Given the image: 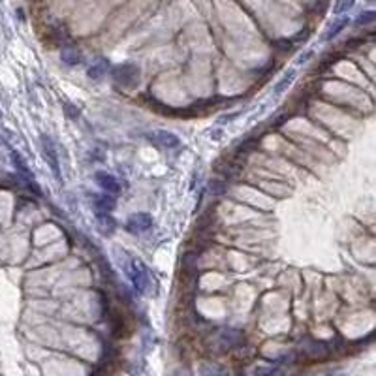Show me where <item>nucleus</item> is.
<instances>
[{
  "instance_id": "nucleus-1",
  "label": "nucleus",
  "mask_w": 376,
  "mask_h": 376,
  "mask_svg": "<svg viewBox=\"0 0 376 376\" xmlns=\"http://www.w3.org/2000/svg\"><path fill=\"white\" fill-rule=\"evenodd\" d=\"M111 76L115 79V83L120 85L122 88H134V86L140 83V76L141 70L138 64L126 62V64H118L111 70Z\"/></svg>"
},
{
  "instance_id": "nucleus-2",
  "label": "nucleus",
  "mask_w": 376,
  "mask_h": 376,
  "mask_svg": "<svg viewBox=\"0 0 376 376\" xmlns=\"http://www.w3.org/2000/svg\"><path fill=\"white\" fill-rule=\"evenodd\" d=\"M216 342H218V348L222 352H230V350H235V348H239V346L243 344L244 335H243V331H239V329L228 328L220 331Z\"/></svg>"
},
{
  "instance_id": "nucleus-3",
  "label": "nucleus",
  "mask_w": 376,
  "mask_h": 376,
  "mask_svg": "<svg viewBox=\"0 0 376 376\" xmlns=\"http://www.w3.org/2000/svg\"><path fill=\"white\" fill-rule=\"evenodd\" d=\"M128 273H130V280H132L134 288L140 294H145L147 286H149V271H147V267L143 266L140 260H134Z\"/></svg>"
},
{
  "instance_id": "nucleus-4",
  "label": "nucleus",
  "mask_w": 376,
  "mask_h": 376,
  "mask_svg": "<svg viewBox=\"0 0 376 376\" xmlns=\"http://www.w3.org/2000/svg\"><path fill=\"white\" fill-rule=\"evenodd\" d=\"M149 140L152 141L154 145L162 147V149H177L180 145L179 138L172 132H166V130H156V132L149 134Z\"/></svg>"
},
{
  "instance_id": "nucleus-5",
  "label": "nucleus",
  "mask_w": 376,
  "mask_h": 376,
  "mask_svg": "<svg viewBox=\"0 0 376 376\" xmlns=\"http://www.w3.org/2000/svg\"><path fill=\"white\" fill-rule=\"evenodd\" d=\"M94 179H96V184L102 188L106 194H110V196H115V194L120 192V182H118L117 177H113L111 173L98 172L94 175Z\"/></svg>"
},
{
  "instance_id": "nucleus-6",
  "label": "nucleus",
  "mask_w": 376,
  "mask_h": 376,
  "mask_svg": "<svg viewBox=\"0 0 376 376\" xmlns=\"http://www.w3.org/2000/svg\"><path fill=\"white\" fill-rule=\"evenodd\" d=\"M42 152H44V158L47 160V164L51 166V170H53V173L56 175V179L60 177V173H58V156H56V149L55 145H53V141H51V138H47V136H42Z\"/></svg>"
},
{
  "instance_id": "nucleus-7",
  "label": "nucleus",
  "mask_w": 376,
  "mask_h": 376,
  "mask_svg": "<svg viewBox=\"0 0 376 376\" xmlns=\"http://www.w3.org/2000/svg\"><path fill=\"white\" fill-rule=\"evenodd\" d=\"M150 226H152V218L147 212H136L126 222V228L134 234H143V232L150 230Z\"/></svg>"
},
{
  "instance_id": "nucleus-8",
  "label": "nucleus",
  "mask_w": 376,
  "mask_h": 376,
  "mask_svg": "<svg viewBox=\"0 0 376 376\" xmlns=\"http://www.w3.org/2000/svg\"><path fill=\"white\" fill-rule=\"evenodd\" d=\"M246 376H284V368L278 363H267V365H256L248 370Z\"/></svg>"
},
{
  "instance_id": "nucleus-9",
  "label": "nucleus",
  "mask_w": 376,
  "mask_h": 376,
  "mask_svg": "<svg viewBox=\"0 0 376 376\" xmlns=\"http://www.w3.org/2000/svg\"><path fill=\"white\" fill-rule=\"evenodd\" d=\"M92 204L96 212H111L115 209V198L110 194H94L92 196Z\"/></svg>"
},
{
  "instance_id": "nucleus-10",
  "label": "nucleus",
  "mask_w": 376,
  "mask_h": 376,
  "mask_svg": "<svg viewBox=\"0 0 376 376\" xmlns=\"http://www.w3.org/2000/svg\"><path fill=\"white\" fill-rule=\"evenodd\" d=\"M303 352L310 358H326L329 354V346L322 340H306L303 344Z\"/></svg>"
},
{
  "instance_id": "nucleus-11",
  "label": "nucleus",
  "mask_w": 376,
  "mask_h": 376,
  "mask_svg": "<svg viewBox=\"0 0 376 376\" xmlns=\"http://www.w3.org/2000/svg\"><path fill=\"white\" fill-rule=\"evenodd\" d=\"M62 60L68 66H76V64H79L81 60H83V53L79 51L78 47H74V46H68V47H64L62 49Z\"/></svg>"
},
{
  "instance_id": "nucleus-12",
  "label": "nucleus",
  "mask_w": 376,
  "mask_h": 376,
  "mask_svg": "<svg viewBox=\"0 0 376 376\" xmlns=\"http://www.w3.org/2000/svg\"><path fill=\"white\" fill-rule=\"evenodd\" d=\"M108 72H110V62H108L106 58H100L98 62H94L92 66L88 68L86 74H88V78L90 79H102Z\"/></svg>"
},
{
  "instance_id": "nucleus-13",
  "label": "nucleus",
  "mask_w": 376,
  "mask_h": 376,
  "mask_svg": "<svg viewBox=\"0 0 376 376\" xmlns=\"http://www.w3.org/2000/svg\"><path fill=\"white\" fill-rule=\"evenodd\" d=\"M200 376H230L228 368H224L222 365L216 363H204L200 367Z\"/></svg>"
},
{
  "instance_id": "nucleus-14",
  "label": "nucleus",
  "mask_w": 376,
  "mask_h": 376,
  "mask_svg": "<svg viewBox=\"0 0 376 376\" xmlns=\"http://www.w3.org/2000/svg\"><path fill=\"white\" fill-rule=\"evenodd\" d=\"M96 220H98V226L102 230L104 234H113L115 230V220L111 216L110 212H96Z\"/></svg>"
},
{
  "instance_id": "nucleus-15",
  "label": "nucleus",
  "mask_w": 376,
  "mask_h": 376,
  "mask_svg": "<svg viewBox=\"0 0 376 376\" xmlns=\"http://www.w3.org/2000/svg\"><path fill=\"white\" fill-rule=\"evenodd\" d=\"M348 23H350V19H348L346 16H342V17H338V19H335V21H333V23H331V24L328 26V32H326V36H324V38H326V40L335 38V36H337L338 32L342 30V28H344V26H346Z\"/></svg>"
},
{
  "instance_id": "nucleus-16",
  "label": "nucleus",
  "mask_w": 376,
  "mask_h": 376,
  "mask_svg": "<svg viewBox=\"0 0 376 376\" xmlns=\"http://www.w3.org/2000/svg\"><path fill=\"white\" fill-rule=\"evenodd\" d=\"M294 78H296V70H290V72H286L284 74V78L274 85V94H282L288 86L294 83Z\"/></svg>"
},
{
  "instance_id": "nucleus-17",
  "label": "nucleus",
  "mask_w": 376,
  "mask_h": 376,
  "mask_svg": "<svg viewBox=\"0 0 376 376\" xmlns=\"http://www.w3.org/2000/svg\"><path fill=\"white\" fill-rule=\"evenodd\" d=\"M12 162H14V166H16L17 170H19V173L23 175V177H26V179H30V172H28V166L23 162V158L19 156L17 152H12Z\"/></svg>"
},
{
  "instance_id": "nucleus-18",
  "label": "nucleus",
  "mask_w": 376,
  "mask_h": 376,
  "mask_svg": "<svg viewBox=\"0 0 376 376\" xmlns=\"http://www.w3.org/2000/svg\"><path fill=\"white\" fill-rule=\"evenodd\" d=\"M374 12H363V14H360V17L356 19V24L358 26H367V24H372L374 23Z\"/></svg>"
},
{
  "instance_id": "nucleus-19",
  "label": "nucleus",
  "mask_w": 376,
  "mask_h": 376,
  "mask_svg": "<svg viewBox=\"0 0 376 376\" xmlns=\"http://www.w3.org/2000/svg\"><path fill=\"white\" fill-rule=\"evenodd\" d=\"M354 6V0H337L335 2V8H333V12L337 14V16H340V14H346L348 10Z\"/></svg>"
},
{
  "instance_id": "nucleus-20",
  "label": "nucleus",
  "mask_w": 376,
  "mask_h": 376,
  "mask_svg": "<svg viewBox=\"0 0 376 376\" xmlns=\"http://www.w3.org/2000/svg\"><path fill=\"white\" fill-rule=\"evenodd\" d=\"M310 56H312V51H305V53H301V55L298 56V60H296V62H298V64H305L306 60L310 58Z\"/></svg>"
},
{
  "instance_id": "nucleus-21",
  "label": "nucleus",
  "mask_w": 376,
  "mask_h": 376,
  "mask_svg": "<svg viewBox=\"0 0 376 376\" xmlns=\"http://www.w3.org/2000/svg\"><path fill=\"white\" fill-rule=\"evenodd\" d=\"M276 46L280 47V51H288L292 47V42L290 40H280V42H276Z\"/></svg>"
}]
</instances>
